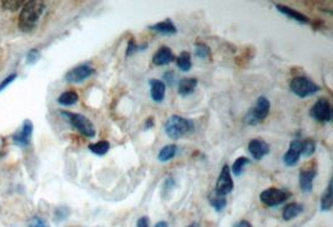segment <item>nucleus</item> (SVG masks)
I'll return each instance as SVG.
<instances>
[{
  "label": "nucleus",
  "mask_w": 333,
  "mask_h": 227,
  "mask_svg": "<svg viewBox=\"0 0 333 227\" xmlns=\"http://www.w3.org/2000/svg\"><path fill=\"white\" fill-rule=\"evenodd\" d=\"M269 110H271V103L267 99L266 96L261 95L256 100L255 106H252L249 110V113L245 116V122L250 126H256L260 125L267 119L269 115Z\"/></svg>",
  "instance_id": "obj_3"
},
{
  "label": "nucleus",
  "mask_w": 333,
  "mask_h": 227,
  "mask_svg": "<svg viewBox=\"0 0 333 227\" xmlns=\"http://www.w3.org/2000/svg\"><path fill=\"white\" fill-rule=\"evenodd\" d=\"M147 28L151 31H155L162 35H175L177 33V28H176V25L170 18L159 21V23L154 24V25H148Z\"/></svg>",
  "instance_id": "obj_17"
},
{
  "label": "nucleus",
  "mask_w": 333,
  "mask_h": 227,
  "mask_svg": "<svg viewBox=\"0 0 333 227\" xmlns=\"http://www.w3.org/2000/svg\"><path fill=\"white\" fill-rule=\"evenodd\" d=\"M155 126V119L153 116H148L144 122V128L145 130H150L151 127Z\"/></svg>",
  "instance_id": "obj_37"
},
{
  "label": "nucleus",
  "mask_w": 333,
  "mask_h": 227,
  "mask_svg": "<svg viewBox=\"0 0 333 227\" xmlns=\"http://www.w3.org/2000/svg\"><path fill=\"white\" fill-rule=\"evenodd\" d=\"M187 227H200V223L199 222H192V223H190V225Z\"/></svg>",
  "instance_id": "obj_40"
},
{
  "label": "nucleus",
  "mask_w": 333,
  "mask_h": 227,
  "mask_svg": "<svg viewBox=\"0 0 333 227\" xmlns=\"http://www.w3.org/2000/svg\"><path fill=\"white\" fill-rule=\"evenodd\" d=\"M33 130H34V126H33V122L30 120H25L23 124V127L19 133L14 134L13 135V141L15 142L16 145L21 147H25L30 144V140H32Z\"/></svg>",
  "instance_id": "obj_13"
},
{
  "label": "nucleus",
  "mask_w": 333,
  "mask_h": 227,
  "mask_svg": "<svg viewBox=\"0 0 333 227\" xmlns=\"http://www.w3.org/2000/svg\"><path fill=\"white\" fill-rule=\"evenodd\" d=\"M333 200H332V182H328L326 191L321 198V210L324 212H328L332 210Z\"/></svg>",
  "instance_id": "obj_23"
},
{
  "label": "nucleus",
  "mask_w": 333,
  "mask_h": 227,
  "mask_svg": "<svg viewBox=\"0 0 333 227\" xmlns=\"http://www.w3.org/2000/svg\"><path fill=\"white\" fill-rule=\"evenodd\" d=\"M154 227H169V225H167V222H165V221H159Z\"/></svg>",
  "instance_id": "obj_39"
},
{
  "label": "nucleus",
  "mask_w": 333,
  "mask_h": 227,
  "mask_svg": "<svg viewBox=\"0 0 333 227\" xmlns=\"http://www.w3.org/2000/svg\"><path fill=\"white\" fill-rule=\"evenodd\" d=\"M146 48H147V44H144V45H139V44L135 42V39L131 38V39L129 40V43H128V48H126V56L134 55V54L139 53V51L145 50Z\"/></svg>",
  "instance_id": "obj_30"
},
{
  "label": "nucleus",
  "mask_w": 333,
  "mask_h": 227,
  "mask_svg": "<svg viewBox=\"0 0 333 227\" xmlns=\"http://www.w3.org/2000/svg\"><path fill=\"white\" fill-rule=\"evenodd\" d=\"M211 49L205 43H196L195 45V55L201 60H206L211 56Z\"/></svg>",
  "instance_id": "obj_28"
},
{
  "label": "nucleus",
  "mask_w": 333,
  "mask_h": 227,
  "mask_svg": "<svg viewBox=\"0 0 333 227\" xmlns=\"http://www.w3.org/2000/svg\"><path fill=\"white\" fill-rule=\"evenodd\" d=\"M290 196L291 195L287 191L281 190V188L277 187H268L260 193V200L266 206L276 207L287 201V200L290 199Z\"/></svg>",
  "instance_id": "obj_7"
},
{
  "label": "nucleus",
  "mask_w": 333,
  "mask_h": 227,
  "mask_svg": "<svg viewBox=\"0 0 333 227\" xmlns=\"http://www.w3.org/2000/svg\"><path fill=\"white\" fill-rule=\"evenodd\" d=\"M301 140H293L290 144L287 152L283 155V163L288 168H293L301 160Z\"/></svg>",
  "instance_id": "obj_12"
},
{
  "label": "nucleus",
  "mask_w": 333,
  "mask_h": 227,
  "mask_svg": "<svg viewBox=\"0 0 333 227\" xmlns=\"http://www.w3.org/2000/svg\"><path fill=\"white\" fill-rule=\"evenodd\" d=\"M233 190V180H232V174H231L230 166L224 165V168L221 169V172H220L219 177H217L216 186H215L214 193L219 196H226L228 193L232 192Z\"/></svg>",
  "instance_id": "obj_8"
},
{
  "label": "nucleus",
  "mask_w": 333,
  "mask_h": 227,
  "mask_svg": "<svg viewBox=\"0 0 333 227\" xmlns=\"http://www.w3.org/2000/svg\"><path fill=\"white\" fill-rule=\"evenodd\" d=\"M16 78H18V75H16V74L15 73H14V74H12V75H9V76H7V78H5L4 79V80H3L2 81V83H0V91H3V90H4L5 89V87H7V86H9L10 85V84H12L13 83V81L14 80H15V79Z\"/></svg>",
  "instance_id": "obj_34"
},
{
  "label": "nucleus",
  "mask_w": 333,
  "mask_h": 227,
  "mask_svg": "<svg viewBox=\"0 0 333 227\" xmlns=\"http://www.w3.org/2000/svg\"><path fill=\"white\" fill-rule=\"evenodd\" d=\"M210 205L216 210L217 212H221L226 209L227 206V200L225 196H219L216 193H214L213 196H210Z\"/></svg>",
  "instance_id": "obj_27"
},
{
  "label": "nucleus",
  "mask_w": 333,
  "mask_h": 227,
  "mask_svg": "<svg viewBox=\"0 0 333 227\" xmlns=\"http://www.w3.org/2000/svg\"><path fill=\"white\" fill-rule=\"evenodd\" d=\"M27 227H50V225H49L45 220H43V218L34 217L30 220L29 226Z\"/></svg>",
  "instance_id": "obj_33"
},
{
  "label": "nucleus",
  "mask_w": 333,
  "mask_h": 227,
  "mask_svg": "<svg viewBox=\"0 0 333 227\" xmlns=\"http://www.w3.org/2000/svg\"><path fill=\"white\" fill-rule=\"evenodd\" d=\"M44 10H45V3L40 0H29L24 3L18 19L19 29L23 33L33 31L39 23Z\"/></svg>",
  "instance_id": "obj_1"
},
{
  "label": "nucleus",
  "mask_w": 333,
  "mask_h": 227,
  "mask_svg": "<svg viewBox=\"0 0 333 227\" xmlns=\"http://www.w3.org/2000/svg\"><path fill=\"white\" fill-rule=\"evenodd\" d=\"M40 59V51L38 49H32L29 53L26 54V62L30 65H34Z\"/></svg>",
  "instance_id": "obj_31"
},
{
  "label": "nucleus",
  "mask_w": 333,
  "mask_h": 227,
  "mask_svg": "<svg viewBox=\"0 0 333 227\" xmlns=\"http://www.w3.org/2000/svg\"><path fill=\"white\" fill-rule=\"evenodd\" d=\"M79 95L78 92L74 91V90H68V91H64L59 98H57V103L63 106H73L78 103Z\"/></svg>",
  "instance_id": "obj_21"
},
{
  "label": "nucleus",
  "mask_w": 333,
  "mask_h": 227,
  "mask_svg": "<svg viewBox=\"0 0 333 227\" xmlns=\"http://www.w3.org/2000/svg\"><path fill=\"white\" fill-rule=\"evenodd\" d=\"M176 155H177V146L175 144H170L162 147L160 151H159L158 160L160 163H167V161L172 160Z\"/></svg>",
  "instance_id": "obj_20"
},
{
  "label": "nucleus",
  "mask_w": 333,
  "mask_h": 227,
  "mask_svg": "<svg viewBox=\"0 0 333 227\" xmlns=\"http://www.w3.org/2000/svg\"><path fill=\"white\" fill-rule=\"evenodd\" d=\"M304 210H305L304 205L298 204V202H291V204H287L285 207H283L282 218L285 221L293 220V218L298 217V216L304 212Z\"/></svg>",
  "instance_id": "obj_19"
},
{
  "label": "nucleus",
  "mask_w": 333,
  "mask_h": 227,
  "mask_svg": "<svg viewBox=\"0 0 333 227\" xmlns=\"http://www.w3.org/2000/svg\"><path fill=\"white\" fill-rule=\"evenodd\" d=\"M2 7L3 9L8 10V12H18L23 8L24 5V0H3Z\"/></svg>",
  "instance_id": "obj_29"
},
{
  "label": "nucleus",
  "mask_w": 333,
  "mask_h": 227,
  "mask_svg": "<svg viewBox=\"0 0 333 227\" xmlns=\"http://www.w3.org/2000/svg\"><path fill=\"white\" fill-rule=\"evenodd\" d=\"M136 227H150V218L147 216H141V217L137 220Z\"/></svg>",
  "instance_id": "obj_36"
},
{
  "label": "nucleus",
  "mask_w": 333,
  "mask_h": 227,
  "mask_svg": "<svg viewBox=\"0 0 333 227\" xmlns=\"http://www.w3.org/2000/svg\"><path fill=\"white\" fill-rule=\"evenodd\" d=\"M148 85H150L151 99L155 103H162L165 100V94H166V84L160 79H150Z\"/></svg>",
  "instance_id": "obj_15"
},
{
  "label": "nucleus",
  "mask_w": 333,
  "mask_h": 227,
  "mask_svg": "<svg viewBox=\"0 0 333 227\" xmlns=\"http://www.w3.org/2000/svg\"><path fill=\"white\" fill-rule=\"evenodd\" d=\"M95 74V69L90 64H80L70 69L65 75V80L70 84H80Z\"/></svg>",
  "instance_id": "obj_9"
},
{
  "label": "nucleus",
  "mask_w": 333,
  "mask_h": 227,
  "mask_svg": "<svg viewBox=\"0 0 333 227\" xmlns=\"http://www.w3.org/2000/svg\"><path fill=\"white\" fill-rule=\"evenodd\" d=\"M316 151V141L313 139L307 138L305 140H301V155L304 156H312Z\"/></svg>",
  "instance_id": "obj_26"
},
{
  "label": "nucleus",
  "mask_w": 333,
  "mask_h": 227,
  "mask_svg": "<svg viewBox=\"0 0 333 227\" xmlns=\"http://www.w3.org/2000/svg\"><path fill=\"white\" fill-rule=\"evenodd\" d=\"M194 122L191 120L186 119V117L180 116V115H172L166 120L164 125L165 134L167 138L171 140H178L183 136L194 131Z\"/></svg>",
  "instance_id": "obj_2"
},
{
  "label": "nucleus",
  "mask_w": 333,
  "mask_h": 227,
  "mask_svg": "<svg viewBox=\"0 0 333 227\" xmlns=\"http://www.w3.org/2000/svg\"><path fill=\"white\" fill-rule=\"evenodd\" d=\"M175 59L176 56L173 55L172 50L169 46H161L153 56V64L156 67H164V65L171 64L175 61Z\"/></svg>",
  "instance_id": "obj_14"
},
{
  "label": "nucleus",
  "mask_w": 333,
  "mask_h": 227,
  "mask_svg": "<svg viewBox=\"0 0 333 227\" xmlns=\"http://www.w3.org/2000/svg\"><path fill=\"white\" fill-rule=\"evenodd\" d=\"M69 215H70V210H69L68 207L62 206L56 210V212H55V218H56L57 221H63L65 220Z\"/></svg>",
  "instance_id": "obj_32"
},
{
  "label": "nucleus",
  "mask_w": 333,
  "mask_h": 227,
  "mask_svg": "<svg viewBox=\"0 0 333 227\" xmlns=\"http://www.w3.org/2000/svg\"><path fill=\"white\" fill-rule=\"evenodd\" d=\"M176 65L181 71L184 73H187V71L191 70L192 62H191V54L189 51H183L175 59Z\"/></svg>",
  "instance_id": "obj_22"
},
{
  "label": "nucleus",
  "mask_w": 333,
  "mask_h": 227,
  "mask_svg": "<svg viewBox=\"0 0 333 227\" xmlns=\"http://www.w3.org/2000/svg\"><path fill=\"white\" fill-rule=\"evenodd\" d=\"M175 79H176V75L175 74H173V71H166V73H165V75H164V83L165 84H169V85H172L173 84V81H175Z\"/></svg>",
  "instance_id": "obj_35"
},
{
  "label": "nucleus",
  "mask_w": 333,
  "mask_h": 227,
  "mask_svg": "<svg viewBox=\"0 0 333 227\" xmlns=\"http://www.w3.org/2000/svg\"><path fill=\"white\" fill-rule=\"evenodd\" d=\"M317 176V165H316L315 161H312L311 164H308L307 166L301 169L298 176L299 181V187L304 192H311L313 188V180Z\"/></svg>",
  "instance_id": "obj_10"
},
{
  "label": "nucleus",
  "mask_w": 333,
  "mask_h": 227,
  "mask_svg": "<svg viewBox=\"0 0 333 227\" xmlns=\"http://www.w3.org/2000/svg\"><path fill=\"white\" fill-rule=\"evenodd\" d=\"M233 227H252V225L247 220H241L238 221V222H236Z\"/></svg>",
  "instance_id": "obj_38"
},
{
  "label": "nucleus",
  "mask_w": 333,
  "mask_h": 227,
  "mask_svg": "<svg viewBox=\"0 0 333 227\" xmlns=\"http://www.w3.org/2000/svg\"><path fill=\"white\" fill-rule=\"evenodd\" d=\"M197 85H199L197 78H184L183 80L178 81V94H180L181 96H189V95H191L192 92L196 90Z\"/></svg>",
  "instance_id": "obj_18"
},
{
  "label": "nucleus",
  "mask_w": 333,
  "mask_h": 227,
  "mask_svg": "<svg viewBox=\"0 0 333 227\" xmlns=\"http://www.w3.org/2000/svg\"><path fill=\"white\" fill-rule=\"evenodd\" d=\"M310 115L312 119L321 124H327L332 121V106L328 99L321 98L315 103V105L310 109Z\"/></svg>",
  "instance_id": "obj_6"
},
{
  "label": "nucleus",
  "mask_w": 333,
  "mask_h": 227,
  "mask_svg": "<svg viewBox=\"0 0 333 227\" xmlns=\"http://www.w3.org/2000/svg\"><path fill=\"white\" fill-rule=\"evenodd\" d=\"M290 90L296 96L305 99V98L313 96L321 90V86L317 85L313 80L304 75L294 76L290 81Z\"/></svg>",
  "instance_id": "obj_4"
},
{
  "label": "nucleus",
  "mask_w": 333,
  "mask_h": 227,
  "mask_svg": "<svg viewBox=\"0 0 333 227\" xmlns=\"http://www.w3.org/2000/svg\"><path fill=\"white\" fill-rule=\"evenodd\" d=\"M87 147H89V150L94 155H98V156H105L110 150V142L106 140L98 141L95 142V144H90Z\"/></svg>",
  "instance_id": "obj_24"
},
{
  "label": "nucleus",
  "mask_w": 333,
  "mask_h": 227,
  "mask_svg": "<svg viewBox=\"0 0 333 227\" xmlns=\"http://www.w3.org/2000/svg\"><path fill=\"white\" fill-rule=\"evenodd\" d=\"M247 149H249V152L251 154L253 160L256 161L262 160V158L267 156V155L269 154V151H271L269 145L267 144L266 141L261 140V139H252V140L249 142Z\"/></svg>",
  "instance_id": "obj_11"
},
{
  "label": "nucleus",
  "mask_w": 333,
  "mask_h": 227,
  "mask_svg": "<svg viewBox=\"0 0 333 227\" xmlns=\"http://www.w3.org/2000/svg\"><path fill=\"white\" fill-rule=\"evenodd\" d=\"M276 9L279 10L281 14L286 15L287 18L292 19V20L297 21V23H299V24H310L311 23L310 18H308L307 15H305L304 13H299L298 10H294V9H292V8L287 7V5L277 4Z\"/></svg>",
  "instance_id": "obj_16"
},
{
  "label": "nucleus",
  "mask_w": 333,
  "mask_h": 227,
  "mask_svg": "<svg viewBox=\"0 0 333 227\" xmlns=\"http://www.w3.org/2000/svg\"><path fill=\"white\" fill-rule=\"evenodd\" d=\"M250 164V158L246 156H240L236 158L232 164V168L230 169L231 174H233L235 176H241V174L244 172L245 168Z\"/></svg>",
  "instance_id": "obj_25"
},
{
  "label": "nucleus",
  "mask_w": 333,
  "mask_h": 227,
  "mask_svg": "<svg viewBox=\"0 0 333 227\" xmlns=\"http://www.w3.org/2000/svg\"><path fill=\"white\" fill-rule=\"evenodd\" d=\"M60 114L68 120L69 124L71 125L75 130H78L81 135L92 139L96 135V130L92 120L87 119L85 115L70 113V111H60Z\"/></svg>",
  "instance_id": "obj_5"
}]
</instances>
